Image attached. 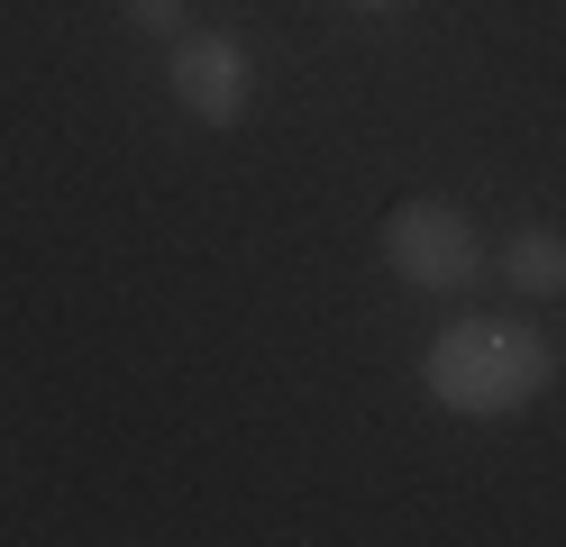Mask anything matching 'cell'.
<instances>
[{
	"label": "cell",
	"mask_w": 566,
	"mask_h": 547,
	"mask_svg": "<svg viewBox=\"0 0 566 547\" xmlns=\"http://www.w3.org/2000/svg\"><path fill=\"white\" fill-rule=\"evenodd\" d=\"M420 383H430V401L457 411V420H512V411H530V401L557 383V347H548L539 319H484V311H467V319H448L430 338Z\"/></svg>",
	"instance_id": "1"
},
{
	"label": "cell",
	"mask_w": 566,
	"mask_h": 547,
	"mask_svg": "<svg viewBox=\"0 0 566 547\" xmlns=\"http://www.w3.org/2000/svg\"><path fill=\"white\" fill-rule=\"evenodd\" d=\"M119 19H128L137 36H184V19H192V0H119Z\"/></svg>",
	"instance_id": "5"
},
{
	"label": "cell",
	"mask_w": 566,
	"mask_h": 547,
	"mask_svg": "<svg viewBox=\"0 0 566 547\" xmlns=\"http://www.w3.org/2000/svg\"><path fill=\"white\" fill-rule=\"evenodd\" d=\"M165 83L192 128H238L247 101H256V55H247L238 28H184L165 55Z\"/></svg>",
	"instance_id": "3"
},
{
	"label": "cell",
	"mask_w": 566,
	"mask_h": 547,
	"mask_svg": "<svg viewBox=\"0 0 566 547\" xmlns=\"http://www.w3.org/2000/svg\"><path fill=\"white\" fill-rule=\"evenodd\" d=\"M503 283L521 292V302H566V238L557 229H512L503 238Z\"/></svg>",
	"instance_id": "4"
},
{
	"label": "cell",
	"mask_w": 566,
	"mask_h": 547,
	"mask_svg": "<svg viewBox=\"0 0 566 547\" xmlns=\"http://www.w3.org/2000/svg\"><path fill=\"white\" fill-rule=\"evenodd\" d=\"M347 10H402V0H347Z\"/></svg>",
	"instance_id": "6"
},
{
	"label": "cell",
	"mask_w": 566,
	"mask_h": 547,
	"mask_svg": "<svg viewBox=\"0 0 566 547\" xmlns=\"http://www.w3.org/2000/svg\"><path fill=\"white\" fill-rule=\"evenodd\" d=\"M384 265H394V283H411V292H430V302H457V292H475L484 283V265H493V246H484V229L457 201H439V192H411V201H394L384 210Z\"/></svg>",
	"instance_id": "2"
}]
</instances>
